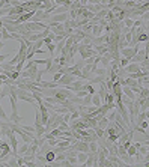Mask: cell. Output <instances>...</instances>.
Masks as SVG:
<instances>
[{
	"label": "cell",
	"instance_id": "1",
	"mask_svg": "<svg viewBox=\"0 0 149 167\" xmlns=\"http://www.w3.org/2000/svg\"><path fill=\"white\" fill-rule=\"evenodd\" d=\"M17 96H18V99H21V101H26V102H29V104H35L36 101L33 99V96H32V92L30 90H26V89H21V87H17Z\"/></svg>",
	"mask_w": 149,
	"mask_h": 167
},
{
	"label": "cell",
	"instance_id": "2",
	"mask_svg": "<svg viewBox=\"0 0 149 167\" xmlns=\"http://www.w3.org/2000/svg\"><path fill=\"white\" fill-rule=\"evenodd\" d=\"M140 50V47H139V44H136L134 47H125V48H120L119 50V53H120V56L122 57H127V59H133L134 56H136V53Z\"/></svg>",
	"mask_w": 149,
	"mask_h": 167
},
{
	"label": "cell",
	"instance_id": "3",
	"mask_svg": "<svg viewBox=\"0 0 149 167\" xmlns=\"http://www.w3.org/2000/svg\"><path fill=\"white\" fill-rule=\"evenodd\" d=\"M50 15H51V14L47 12V11H36L35 15H33V18H32L30 21H35V23H45V21H47V24H48Z\"/></svg>",
	"mask_w": 149,
	"mask_h": 167
},
{
	"label": "cell",
	"instance_id": "4",
	"mask_svg": "<svg viewBox=\"0 0 149 167\" xmlns=\"http://www.w3.org/2000/svg\"><path fill=\"white\" fill-rule=\"evenodd\" d=\"M48 27H50V32L54 33V35H68L65 32V27H63V23H48ZM69 36V35H68Z\"/></svg>",
	"mask_w": 149,
	"mask_h": 167
},
{
	"label": "cell",
	"instance_id": "5",
	"mask_svg": "<svg viewBox=\"0 0 149 167\" xmlns=\"http://www.w3.org/2000/svg\"><path fill=\"white\" fill-rule=\"evenodd\" d=\"M68 18H69V14H68V12H63V14H51L48 23H65Z\"/></svg>",
	"mask_w": 149,
	"mask_h": 167
},
{
	"label": "cell",
	"instance_id": "6",
	"mask_svg": "<svg viewBox=\"0 0 149 167\" xmlns=\"http://www.w3.org/2000/svg\"><path fill=\"white\" fill-rule=\"evenodd\" d=\"M74 82H75V75H73V74H63V75L59 78L57 84H59V86H68V84L74 83Z\"/></svg>",
	"mask_w": 149,
	"mask_h": 167
},
{
	"label": "cell",
	"instance_id": "7",
	"mask_svg": "<svg viewBox=\"0 0 149 167\" xmlns=\"http://www.w3.org/2000/svg\"><path fill=\"white\" fill-rule=\"evenodd\" d=\"M142 68H140V63H137V62H130L125 68H124V72H127V74H133V72H137V71H140Z\"/></svg>",
	"mask_w": 149,
	"mask_h": 167
},
{
	"label": "cell",
	"instance_id": "8",
	"mask_svg": "<svg viewBox=\"0 0 149 167\" xmlns=\"http://www.w3.org/2000/svg\"><path fill=\"white\" fill-rule=\"evenodd\" d=\"M146 57H148V53H146V50H145V48H140V50L136 53V56L131 59V62H137V63H140V62H143Z\"/></svg>",
	"mask_w": 149,
	"mask_h": 167
},
{
	"label": "cell",
	"instance_id": "9",
	"mask_svg": "<svg viewBox=\"0 0 149 167\" xmlns=\"http://www.w3.org/2000/svg\"><path fill=\"white\" fill-rule=\"evenodd\" d=\"M83 86H84V83H83L81 80H75L74 83L68 84V86H63V87H66V89H69V90H73V92H77V90H81Z\"/></svg>",
	"mask_w": 149,
	"mask_h": 167
},
{
	"label": "cell",
	"instance_id": "10",
	"mask_svg": "<svg viewBox=\"0 0 149 167\" xmlns=\"http://www.w3.org/2000/svg\"><path fill=\"white\" fill-rule=\"evenodd\" d=\"M103 32H104V26H101V24H98V23H95V24L92 26V36H93V38H95V36H101Z\"/></svg>",
	"mask_w": 149,
	"mask_h": 167
},
{
	"label": "cell",
	"instance_id": "11",
	"mask_svg": "<svg viewBox=\"0 0 149 167\" xmlns=\"http://www.w3.org/2000/svg\"><path fill=\"white\" fill-rule=\"evenodd\" d=\"M122 93H124V95H125L127 98L133 99V101L136 99V93H134V92L131 90V87H130V86H122Z\"/></svg>",
	"mask_w": 149,
	"mask_h": 167
},
{
	"label": "cell",
	"instance_id": "12",
	"mask_svg": "<svg viewBox=\"0 0 149 167\" xmlns=\"http://www.w3.org/2000/svg\"><path fill=\"white\" fill-rule=\"evenodd\" d=\"M9 95H11V86L5 83L0 89V98H9Z\"/></svg>",
	"mask_w": 149,
	"mask_h": 167
},
{
	"label": "cell",
	"instance_id": "13",
	"mask_svg": "<svg viewBox=\"0 0 149 167\" xmlns=\"http://www.w3.org/2000/svg\"><path fill=\"white\" fill-rule=\"evenodd\" d=\"M93 48H95V51H97L100 56H103V54H106V53L109 51V45H107V44H103V45H93Z\"/></svg>",
	"mask_w": 149,
	"mask_h": 167
},
{
	"label": "cell",
	"instance_id": "14",
	"mask_svg": "<svg viewBox=\"0 0 149 167\" xmlns=\"http://www.w3.org/2000/svg\"><path fill=\"white\" fill-rule=\"evenodd\" d=\"M87 155L89 152H77V161H78V166H83L87 160Z\"/></svg>",
	"mask_w": 149,
	"mask_h": 167
},
{
	"label": "cell",
	"instance_id": "15",
	"mask_svg": "<svg viewBox=\"0 0 149 167\" xmlns=\"http://www.w3.org/2000/svg\"><path fill=\"white\" fill-rule=\"evenodd\" d=\"M149 39V35L146 30H143V32H140V33H137V44H140V42H146Z\"/></svg>",
	"mask_w": 149,
	"mask_h": 167
},
{
	"label": "cell",
	"instance_id": "16",
	"mask_svg": "<svg viewBox=\"0 0 149 167\" xmlns=\"http://www.w3.org/2000/svg\"><path fill=\"white\" fill-rule=\"evenodd\" d=\"M44 157H45V161H47V164H50V163H53V161H54V158H56V152L51 149V151H48V152H47Z\"/></svg>",
	"mask_w": 149,
	"mask_h": 167
},
{
	"label": "cell",
	"instance_id": "17",
	"mask_svg": "<svg viewBox=\"0 0 149 167\" xmlns=\"http://www.w3.org/2000/svg\"><path fill=\"white\" fill-rule=\"evenodd\" d=\"M98 148H100V143L98 142H89V152L90 154H97L98 152Z\"/></svg>",
	"mask_w": 149,
	"mask_h": 167
},
{
	"label": "cell",
	"instance_id": "18",
	"mask_svg": "<svg viewBox=\"0 0 149 167\" xmlns=\"http://www.w3.org/2000/svg\"><path fill=\"white\" fill-rule=\"evenodd\" d=\"M92 104H93L95 107H101V105H103V101H101V98H100L98 93L92 95Z\"/></svg>",
	"mask_w": 149,
	"mask_h": 167
},
{
	"label": "cell",
	"instance_id": "19",
	"mask_svg": "<svg viewBox=\"0 0 149 167\" xmlns=\"http://www.w3.org/2000/svg\"><path fill=\"white\" fill-rule=\"evenodd\" d=\"M109 122H110V121H109V118H107V116H103V118L98 121V126H100V128H103V129H106L107 125H109Z\"/></svg>",
	"mask_w": 149,
	"mask_h": 167
},
{
	"label": "cell",
	"instance_id": "20",
	"mask_svg": "<svg viewBox=\"0 0 149 167\" xmlns=\"http://www.w3.org/2000/svg\"><path fill=\"white\" fill-rule=\"evenodd\" d=\"M0 39H2V41H6V39H12V36H11V32H8V30L3 27V30H2V33H0Z\"/></svg>",
	"mask_w": 149,
	"mask_h": 167
},
{
	"label": "cell",
	"instance_id": "21",
	"mask_svg": "<svg viewBox=\"0 0 149 167\" xmlns=\"http://www.w3.org/2000/svg\"><path fill=\"white\" fill-rule=\"evenodd\" d=\"M8 167H18L17 155H11V157H9V160H8Z\"/></svg>",
	"mask_w": 149,
	"mask_h": 167
},
{
	"label": "cell",
	"instance_id": "22",
	"mask_svg": "<svg viewBox=\"0 0 149 167\" xmlns=\"http://www.w3.org/2000/svg\"><path fill=\"white\" fill-rule=\"evenodd\" d=\"M47 48H48L50 56L54 57V53H56V42H50V44H47Z\"/></svg>",
	"mask_w": 149,
	"mask_h": 167
},
{
	"label": "cell",
	"instance_id": "23",
	"mask_svg": "<svg viewBox=\"0 0 149 167\" xmlns=\"http://www.w3.org/2000/svg\"><path fill=\"white\" fill-rule=\"evenodd\" d=\"M29 146H30V143H24V145L18 146V155H23V154H26V152H27V149H29Z\"/></svg>",
	"mask_w": 149,
	"mask_h": 167
},
{
	"label": "cell",
	"instance_id": "24",
	"mask_svg": "<svg viewBox=\"0 0 149 167\" xmlns=\"http://www.w3.org/2000/svg\"><path fill=\"white\" fill-rule=\"evenodd\" d=\"M127 152H128V155H130V157H134V155L137 154V148H136V145L133 143V145L127 149Z\"/></svg>",
	"mask_w": 149,
	"mask_h": 167
},
{
	"label": "cell",
	"instance_id": "25",
	"mask_svg": "<svg viewBox=\"0 0 149 167\" xmlns=\"http://www.w3.org/2000/svg\"><path fill=\"white\" fill-rule=\"evenodd\" d=\"M139 95H140V96H143V98H149V86H143Z\"/></svg>",
	"mask_w": 149,
	"mask_h": 167
},
{
	"label": "cell",
	"instance_id": "26",
	"mask_svg": "<svg viewBox=\"0 0 149 167\" xmlns=\"http://www.w3.org/2000/svg\"><path fill=\"white\" fill-rule=\"evenodd\" d=\"M83 89H84V90H87L90 95H95V93H97V90H95V87H93L92 84H84V86H83Z\"/></svg>",
	"mask_w": 149,
	"mask_h": 167
},
{
	"label": "cell",
	"instance_id": "27",
	"mask_svg": "<svg viewBox=\"0 0 149 167\" xmlns=\"http://www.w3.org/2000/svg\"><path fill=\"white\" fill-rule=\"evenodd\" d=\"M92 104V95L87 93L86 96H83V105H90Z\"/></svg>",
	"mask_w": 149,
	"mask_h": 167
},
{
	"label": "cell",
	"instance_id": "28",
	"mask_svg": "<svg viewBox=\"0 0 149 167\" xmlns=\"http://www.w3.org/2000/svg\"><path fill=\"white\" fill-rule=\"evenodd\" d=\"M122 23H124V26H127V27H130V29L134 26V20H133V18H124Z\"/></svg>",
	"mask_w": 149,
	"mask_h": 167
},
{
	"label": "cell",
	"instance_id": "29",
	"mask_svg": "<svg viewBox=\"0 0 149 167\" xmlns=\"http://www.w3.org/2000/svg\"><path fill=\"white\" fill-rule=\"evenodd\" d=\"M130 62H131L130 59H127V57H122V56H120V59H119V65H120V68H125V66H127Z\"/></svg>",
	"mask_w": 149,
	"mask_h": 167
},
{
	"label": "cell",
	"instance_id": "30",
	"mask_svg": "<svg viewBox=\"0 0 149 167\" xmlns=\"http://www.w3.org/2000/svg\"><path fill=\"white\" fill-rule=\"evenodd\" d=\"M62 75H63V72H62V69H60L59 72H56V74H53V80H51V82H54V83H57V82H59V78H60Z\"/></svg>",
	"mask_w": 149,
	"mask_h": 167
},
{
	"label": "cell",
	"instance_id": "31",
	"mask_svg": "<svg viewBox=\"0 0 149 167\" xmlns=\"http://www.w3.org/2000/svg\"><path fill=\"white\" fill-rule=\"evenodd\" d=\"M89 92L87 90H84V89H81V90H77L75 92V96H78V98H83V96H86Z\"/></svg>",
	"mask_w": 149,
	"mask_h": 167
},
{
	"label": "cell",
	"instance_id": "32",
	"mask_svg": "<svg viewBox=\"0 0 149 167\" xmlns=\"http://www.w3.org/2000/svg\"><path fill=\"white\" fill-rule=\"evenodd\" d=\"M62 121H63V122H66V124H68V122H69V121H71V112H66V113H65V115H62Z\"/></svg>",
	"mask_w": 149,
	"mask_h": 167
},
{
	"label": "cell",
	"instance_id": "33",
	"mask_svg": "<svg viewBox=\"0 0 149 167\" xmlns=\"http://www.w3.org/2000/svg\"><path fill=\"white\" fill-rule=\"evenodd\" d=\"M57 128H59L60 131H66V129H71V128H69V125H68L66 122H60V125L57 126Z\"/></svg>",
	"mask_w": 149,
	"mask_h": 167
},
{
	"label": "cell",
	"instance_id": "34",
	"mask_svg": "<svg viewBox=\"0 0 149 167\" xmlns=\"http://www.w3.org/2000/svg\"><path fill=\"white\" fill-rule=\"evenodd\" d=\"M33 60L36 65H47V62H48V59H33Z\"/></svg>",
	"mask_w": 149,
	"mask_h": 167
},
{
	"label": "cell",
	"instance_id": "35",
	"mask_svg": "<svg viewBox=\"0 0 149 167\" xmlns=\"http://www.w3.org/2000/svg\"><path fill=\"white\" fill-rule=\"evenodd\" d=\"M17 163H18V167H21V166H24V158H23V155H17Z\"/></svg>",
	"mask_w": 149,
	"mask_h": 167
},
{
	"label": "cell",
	"instance_id": "36",
	"mask_svg": "<svg viewBox=\"0 0 149 167\" xmlns=\"http://www.w3.org/2000/svg\"><path fill=\"white\" fill-rule=\"evenodd\" d=\"M9 5L14 8V6H20V5H21V2H20V0H9Z\"/></svg>",
	"mask_w": 149,
	"mask_h": 167
},
{
	"label": "cell",
	"instance_id": "37",
	"mask_svg": "<svg viewBox=\"0 0 149 167\" xmlns=\"http://www.w3.org/2000/svg\"><path fill=\"white\" fill-rule=\"evenodd\" d=\"M11 54H0V63H5V60L9 57Z\"/></svg>",
	"mask_w": 149,
	"mask_h": 167
},
{
	"label": "cell",
	"instance_id": "38",
	"mask_svg": "<svg viewBox=\"0 0 149 167\" xmlns=\"http://www.w3.org/2000/svg\"><path fill=\"white\" fill-rule=\"evenodd\" d=\"M3 27H5V24H3V20L0 18V33H2V30H3Z\"/></svg>",
	"mask_w": 149,
	"mask_h": 167
},
{
	"label": "cell",
	"instance_id": "39",
	"mask_svg": "<svg viewBox=\"0 0 149 167\" xmlns=\"http://www.w3.org/2000/svg\"><path fill=\"white\" fill-rule=\"evenodd\" d=\"M2 48H5V41L0 39V50H2Z\"/></svg>",
	"mask_w": 149,
	"mask_h": 167
},
{
	"label": "cell",
	"instance_id": "40",
	"mask_svg": "<svg viewBox=\"0 0 149 167\" xmlns=\"http://www.w3.org/2000/svg\"><path fill=\"white\" fill-rule=\"evenodd\" d=\"M146 119L149 121V112H146Z\"/></svg>",
	"mask_w": 149,
	"mask_h": 167
},
{
	"label": "cell",
	"instance_id": "41",
	"mask_svg": "<svg viewBox=\"0 0 149 167\" xmlns=\"http://www.w3.org/2000/svg\"><path fill=\"white\" fill-rule=\"evenodd\" d=\"M0 69H2V63H0Z\"/></svg>",
	"mask_w": 149,
	"mask_h": 167
},
{
	"label": "cell",
	"instance_id": "42",
	"mask_svg": "<svg viewBox=\"0 0 149 167\" xmlns=\"http://www.w3.org/2000/svg\"><path fill=\"white\" fill-rule=\"evenodd\" d=\"M148 59H149V54H148Z\"/></svg>",
	"mask_w": 149,
	"mask_h": 167
}]
</instances>
